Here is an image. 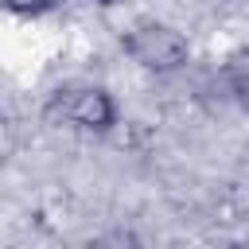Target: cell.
Instances as JSON below:
<instances>
[{
	"instance_id": "2",
	"label": "cell",
	"mask_w": 249,
	"mask_h": 249,
	"mask_svg": "<svg viewBox=\"0 0 249 249\" xmlns=\"http://www.w3.org/2000/svg\"><path fill=\"white\" fill-rule=\"evenodd\" d=\"M47 117L66 121L82 132H109L117 124V101L101 86H74V89H58L51 97Z\"/></svg>"
},
{
	"instance_id": "1",
	"label": "cell",
	"mask_w": 249,
	"mask_h": 249,
	"mask_svg": "<svg viewBox=\"0 0 249 249\" xmlns=\"http://www.w3.org/2000/svg\"><path fill=\"white\" fill-rule=\"evenodd\" d=\"M121 47H124V54L136 66H144L152 74H175V70H183L191 62L187 35L175 31L171 23H160V19H144V23L128 27L124 39H121Z\"/></svg>"
},
{
	"instance_id": "6",
	"label": "cell",
	"mask_w": 249,
	"mask_h": 249,
	"mask_svg": "<svg viewBox=\"0 0 249 249\" xmlns=\"http://www.w3.org/2000/svg\"><path fill=\"white\" fill-rule=\"evenodd\" d=\"M230 249H249V241H237V245H230Z\"/></svg>"
},
{
	"instance_id": "5",
	"label": "cell",
	"mask_w": 249,
	"mask_h": 249,
	"mask_svg": "<svg viewBox=\"0 0 249 249\" xmlns=\"http://www.w3.org/2000/svg\"><path fill=\"white\" fill-rule=\"evenodd\" d=\"M93 4H101V8H109V4H117V0H93Z\"/></svg>"
},
{
	"instance_id": "3",
	"label": "cell",
	"mask_w": 249,
	"mask_h": 249,
	"mask_svg": "<svg viewBox=\"0 0 249 249\" xmlns=\"http://www.w3.org/2000/svg\"><path fill=\"white\" fill-rule=\"evenodd\" d=\"M86 249H144V241L132 230H105L101 237H93Z\"/></svg>"
},
{
	"instance_id": "4",
	"label": "cell",
	"mask_w": 249,
	"mask_h": 249,
	"mask_svg": "<svg viewBox=\"0 0 249 249\" xmlns=\"http://www.w3.org/2000/svg\"><path fill=\"white\" fill-rule=\"evenodd\" d=\"M4 8L12 16H43L54 8V0H4Z\"/></svg>"
}]
</instances>
